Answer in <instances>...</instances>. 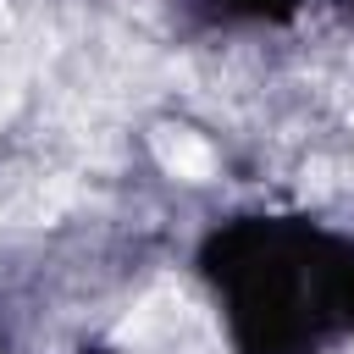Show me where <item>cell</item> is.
<instances>
[{
  "instance_id": "cell-1",
  "label": "cell",
  "mask_w": 354,
  "mask_h": 354,
  "mask_svg": "<svg viewBox=\"0 0 354 354\" xmlns=\"http://www.w3.org/2000/svg\"><path fill=\"white\" fill-rule=\"evenodd\" d=\"M155 160L183 183H210L216 177V149L188 127H160L155 133Z\"/></svg>"
}]
</instances>
